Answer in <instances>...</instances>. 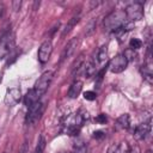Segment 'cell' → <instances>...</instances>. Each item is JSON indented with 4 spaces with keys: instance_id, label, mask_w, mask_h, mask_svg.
I'll list each match as a JSON object with an SVG mask.
<instances>
[{
    "instance_id": "obj_10",
    "label": "cell",
    "mask_w": 153,
    "mask_h": 153,
    "mask_svg": "<svg viewBox=\"0 0 153 153\" xmlns=\"http://www.w3.org/2000/svg\"><path fill=\"white\" fill-rule=\"evenodd\" d=\"M22 98V92L18 87H12L8 88L5 96V104L7 106H13L14 104H17Z\"/></svg>"
},
{
    "instance_id": "obj_7",
    "label": "cell",
    "mask_w": 153,
    "mask_h": 153,
    "mask_svg": "<svg viewBox=\"0 0 153 153\" xmlns=\"http://www.w3.org/2000/svg\"><path fill=\"white\" fill-rule=\"evenodd\" d=\"M151 128H152V121L151 118H148L146 122H142L140 124H137L134 129V137L135 140H143L146 139V136L149 134L151 131Z\"/></svg>"
},
{
    "instance_id": "obj_19",
    "label": "cell",
    "mask_w": 153,
    "mask_h": 153,
    "mask_svg": "<svg viewBox=\"0 0 153 153\" xmlns=\"http://www.w3.org/2000/svg\"><path fill=\"white\" fill-rule=\"evenodd\" d=\"M106 59H108V48H106V45H103L98 50L97 60H98V62H104Z\"/></svg>"
},
{
    "instance_id": "obj_22",
    "label": "cell",
    "mask_w": 153,
    "mask_h": 153,
    "mask_svg": "<svg viewBox=\"0 0 153 153\" xmlns=\"http://www.w3.org/2000/svg\"><path fill=\"white\" fill-rule=\"evenodd\" d=\"M44 148H45V139H44V136H43V135H39L38 141H37V146H36V151L42 152V153H43Z\"/></svg>"
},
{
    "instance_id": "obj_15",
    "label": "cell",
    "mask_w": 153,
    "mask_h": 153,
    "mask_svg": "<svg viewBox=\"0 0 153 153\" xmlns=\"http://www.w3.org/2000/svg\"><path fill=\"white\" fill-rule=\"evenodd\" d=\"M41 99V97L35 92V90L32 88V90H29L27 91V93L25 94V97H24V103H25V105L29 108L30 105H32V104H35L36 102H38Z\"/></svg>"
},
{
    "instance_id": "obj_2",
    "label": "cell",
    "mask_w": 153,
    "mask_h": 153,
    "mask_svg": "<svg viewBox=\"0 0 153 153\" xmlns=\"http://www.w3.org/2000/svg\"><path fill=\"white\" fill-rule=\"evenodd\" d=\"M126 22H127V17L124 11H114L105 17L103 26L104 30L108 32H116L124 25Z\"/></svg>"
},
{
    "instance_id": "obj_8",
    "label": "cell",
    "mask_w": 153,
    "mask_h": 153,
    "mask_svg": "<svg viewBox=\"0 0 153 153\" xmlns=\"http://www.w3.org/2000/svg\"><path fill=\"white\" fill-rule=\"evenodd\" d=\"M128 61L123 55H117L109 62V69L112 73H121L127 68Z\"/></svg>"
},
{
    "instance_id": "obj_14",
    "label": "cell",
    "mask_w": 153,
    "mask_h": 153,
    "mask_svg": "<svg viewBox=\"0 0 153 153\" xmlns=\"http://www.w3.org/2000/svg\"><path fill=\"white\" fill-rule=\"evenodd\" d=\"M130 127V118L128 114H123L121 115L117 120H116V128L117 129H122V130H127Z\"/></svg>"
},
{
    "instance_id": "obj_3",
    "label": "cell",
    "mask_w": 153,
    "mask_h": 153,
    "mask_svg": "<svg viewBox=\"0 0 153 153\" xmlns=\"http://www.w3.org/2000/svg\"><path fill=\"white\" fill-rule=\"evenodd\" d=\"M14 49V33L12 31L5 32L0 37V60L5 59Z\"/></svg>"
},
{
    "instance_id": "obj_5",
    "label": "cell",
    "mask_w": 153,
    "mask_h": 153,
    "mask_svg": "<svg viewBox=\"0 0 153 153\" xmlns=\"http://www.w3.org/2000/svg\"><path fill=\"white\" fill-rule=\"evenodd\" d=\"M43 111H44V104L41 100H38L35 104L30 105L27 108V112H26V116H25L26 124H31V123L36 122L41 117V115L43 114Z\"/></svg>"
},
{
    "instance_id": "obj_6",
    "label": "cell",
    "mask_w": 153,
    "mask_h": 153,
    "mask_svg": "<svg viewBox=\"0 0 153 153\" xmlns=\"http://www.w3.org/2000/svg\"><path fill=\"white\" fill-rule=\"evenodd\" d=\"M124 13H126L127 19H129L130 22L142 19L143 18V7H142V4H140V2H133V4L128 5L126 7V10H124Z\"/></svg>"
},
{
    "instance_id": "obj_23",
    "label": "cell",
    "mask_w": 153,
    "mask_h": 153,
    "mask_svg": "<svg viewBox=\"0 0 153 153\" xmlns=\"http://www.w3.org/2000/svg\"><path fill=\"white\" fill-rule=\"evenodd\" d=\"M96 97H97V94L93 91H86V92H84V98L86 100H94Z\"/></svg>"
},
{
    "instance_id": "obj_20",
    "label": "cell",
    "mask_w": 153,
    "mask_h": 153,
    "mask_svg": "<svg viewBox=\"0 0 153 153\" xmlns=\"http://www.w3.org/2000/svg\"><path fill=\"white\" fill-rule=\"evenodd\" d=\"M129 47L133 50H137V49H140L142 47V41L139 39V38H131L129 41Z\"/></svg>"
},
{
    "instance_id": "obj_26",
    "label": "cell",
    "mask_w": 153,
    "mask_h": 153,
    "mask_svg": "<svg viewBox=\"0 0 153 153\" xmlns=\"http://www.w3.org/2000/svg\"><path fill=\"white\" fill-rule=\"evenodd\" d=\"M19 153H29V143H27L26 141L22 145V148H20Z\"/></svg>"
},
{
    "instance_id": "obj_25",
    "label": "cell",
    "mask_w": 153,
    "mask_h": 153,
    "mask_svg": "<svg viewBox=\"0 0 153 153\" xmlns=\"http://www.w3.org/2000/svg\"><path fill=\"white\" fill-rule=\"evenodd\" d=\"M93 137L94 139H103V137H105V134L102 130H97V131L93 133Z\"/></svg>"
},
{
    "instance_id": "obj_13",
    "label": "cell",
    "mask_w": 153,
    "mask_h": 153,
    "mask_svg": "<svg viewBox=\"0 0 153 153\" xmlns=\"http://www.w3.org/2000/svg\"><path fill=\"white\" fill-rule=\"evenodd\" d=\"M85 67V60H84V54H80L79 57L73 62L72 65V75H78L80 72H84Z\"/></svg>"
},
{
    "instance_id": "obj_21",
    "label": "cell",
    "mask_w": 153,
    "mask_h": 153,
    "mask_svg": "<svg viewBox=\"0 0 153 153\" xmlns=\"http://www.w3.org/2000/svg\"><path fill=\"white\" fill-rule=\"evenodd\" d=\"M124 57H126V60L129 62V61H131V60H134L135 57H136V53H135V50H133V49H130V48H128V49H126L124 50V53L122 54Z\"/></svg>"
},
{
    "instance_id": "obj_12",
    "label": "cell",
    "mask_w": 153,
    "mask_h": 153,
    "mask_svg": "<svg viewBox=\"0 0 153 153\" xmlns=\"http://www.w3.org/2000/svg\"><path fill=\"white\" fill-rule=\"evenodd\" d=\"M81 90H82V81L75 80V81L69 86V90H68V93H67L68 98H71V99L78 98V96L80 94Z\"/></svg>"
},
{
    "instance_id": "obj_24",
    "label": "cell",
    "mask_w": 153,
    "mask_h": 153,
    "mask_svg": "<svg viewBox=\"0 0 153 153\" xmlns=\"http://www.w3.org/2000/svg\"><path fill=\"white\" fill-rule=\"evenodd\" d=\"M106 121H108V117H106V115H104V114H99V115L96 117V122H98V123H100V124L105 123Z\"/></svg>"
},
{
    "instance_id": "obj_9",
    "label": "cell",
    "mask_w": 153,
    "mask_h": 153,
    "mask_svg": "<svg viewBox=\"0 0 153 153\" xmlns=\"http://www.w3.org/2000/svg\"><path fill=\"white\" fill-rule=\"evenodd\" d=\"M51 51H53V44L50 41H44L39 49H38V60L39 62L42 63H45L48 62V60L50 59V55H51Z\"/></svg>"
},
{
    "instance_id": "obj_31",
    "label": "cell",
    "mask_w": 153,
    "mask_h": 153,
    "mask_svg": "<svg viewBox=\"0 0 153 153\" xmlns=\"http://www.w3.org/2000/svg\"><path fill=\"white\" fill-rule=\"evenodd\" d=\"M147 153H152V152H151V151H147Z\"/></svg>"
},
{
    "instance_id": "obj_11",
    "label": "cell",
    "mask_w": 153,
    "mask_h": 153,
    "mask_svg": "<svg viewBox=\"0 0 153 153\" xmlns=\"http://www.w3.org/2000/svg\"><path fill=\"white\" fill-rule=\"evenodd\" d=\"M78 44H79V39H78V37L72 38V39H71V41L65 45V48H63V50H62V53H61L60 62H62V61H65L66 59L71 57V56L74 54V51H75V49H76Z\"/></svg>"
},
{
    "instance_id": "obj_30",
    "label": "cell",
    "mask_w": 153,
    "mask_h": 153,
    "mask_svg": "<svg viewBox=\"0 0 153 153\" xmlns=\"http://www.w3.org/2000/svg\"><path fill=\"white\" fill-rule=\"evenodd\" d=\"M33 153H42V152H38V151H36V149H35V152H33Z\"/></svg>"
},
{
    "instance_id": "obj_4",
    "label": "cell",
    "mask_w": 153,
    "mask_h": 153,
    "mask_svg": "<svg viewBox=\"0 0 153 153\" xmlns=\"http://www.w3.org/2000/svg\"><path fill=\"white\" fill-rule=\"evenodd\" d=\"M53 75H54V74H53L51 71H47V72H44V73L37 79L33 90H35V92H36L39 97H42V96L47 92V90L49 88L50 82H51V80H53Z\"/></svg>"
},
{
    "instance_id": "obj_16",
    "label": "cell",
    "mask_w": 153,
    "mask_h": 153,
    "mask_svg": "<svg viewBox=\"0 0 153 153\" xmlns=\"http://www.w3.org/2000/svg\"><path fill=\"white\" fill-rule=\"evenodd\" d=\"M84 74L86 78H91L94 74H97V68H96V63L93 61H90L87 63H85L84 67Z\"/></svg>"
},
{
    "instance_id": "obj_1",
    "label": "cell",
    "mask_w": 153,
    "mask_h": 153,
    "mask_svg": "<svg viewBox=\"0 0 153 153\" xmlns=\"http://www.w3.org/2000/svg\"><path fill=\"white\" fill-rule=\"evenodd\" d=\"M88 118V114H72L69 116H67L65 118V121L62 122V127H63V131L67 133L68 135H76L82 126V123L85 122V120Z\"/></svg>"
},
{
    "instance_id": "obj_29",
    "label": "cell",
    "mask_w": 153,
    "mask_h": 153,
    "mask_svg": "<svg viewBox=\"0 0 153 153\" xmlns=\"http://www.w3.org/2000/svg\"><path fill=\"white\" fill-rule=\"evenodd\" d=\"M1 14H2V7L0 6V17H1Z\"/></svg>"
},
{
    "instance_id": "obj_17",
    "label": "cell",
    "mask_w": 153,
    "mask_h": 153,
    "mask_svg": "<svg viewBox=\"0 0 153 153\" xmlns=\"http://www.w3.org/2000/svg\"><path fill=\"white\" fill-rule=\"evenodd\" d=\"M141 73H142V75H143V78L147 80V82L148 84H152V81H153V74H152V63L151 62H148L147 65H145V66H142V68H141Z\"/></svg>"
},
{
    "instance_id": "obj_28",
    "label": "cell",
    "mask_w": 153,
    "mask_h": 153,
    "mask_svg": "<svg viewBox=\"0 0 153 153\" xmlns=\"http://www.w3.org/2000/svg\"><path fill=\"white\" fill-rule=\"evenodd\" d=\"M93 27H94V24L91 23V24L87 26V29H86V33H91V32L93 31Z\"/></svg>"
},
{
    "instance_id": "obj_18",
    "label": "cell",
    "mask_w": 153,
    "mask_h": 153,
    "mask_svg": "<svg viewBox=\"0 0 153 153\" xmlns=\"http://www.w3.org/2000/svg\"><path fill=\"white\" fill-rule=\"evenodd\" d=\"M79 22V17H72L69 20H68V23L66 24V26H65V29H63V31H62V37H65L67 33H69L71 32V30L75 26V24Z\"/></svg>"
},
{
    "instance_id": "obj_27",
    "label": "cell",
    "mask_w": 153,
    "mask_h": 153,
    "mask_svg": "<svg viewBox=\"0 0 153 153\" xmlns=\"http://www.w3.org/2000/svg\"><path fill=\"white\" fill-rule=\"evenodd\" d=\"M20 6H22V1H19V0H16V1L12 2V8L14 11H18L20 8Z\"/></svg>"
}]
</instances>
